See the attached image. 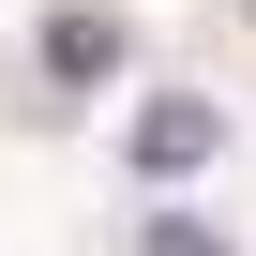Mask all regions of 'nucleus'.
<instances>
[{
	"mask_svg": "<svg viewBox=\"0 0 256 256\" xmlns=\"http://www.w3.org/2000/svg\"><path fill=\"white\" fill-rule=\"evenodd\" d=\"M226 151V120L196 106V90H166V106H136V181H196Z\"/></svg>",
	"mask_w": 256,
	"mask_h": 256,
	"instance_id": "obj_1",
	"label": "nucleus"
},
{
	"mask_svg": "<svg viewBox=\"0 0 256 256\" xmlns=\"http://www.w3.org/2000/svg\"><path fill=\"white\" fill-rule=\"evenodd\" d=\"M30 60H46L60 90H76V76H120V16H106V0H60V16H46V46H30Z\"/></svg>",
	"mask_w": 256,
	"mask_h": 256,
	"instance_id": "obj_2",
	"label": "nucleus"
},
{
	"mask_svg": "<svg viewBox=\"0 0 256 256\" xmlns=\"http://www.w3.org/2000/svg\"><path fill=\"white\" fill-rule=\"evenodd\" d=\"M151 256H226L211 226H181V211H151Z\"/></svg>",
	"mask_w": 256,
	"mask_h": 256,
	"instance_id": "obj_3",
	"label": "nucleus"
}]
</instances>
